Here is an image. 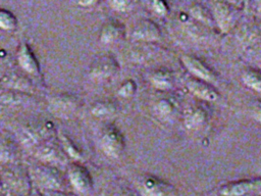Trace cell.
Instances as JSON below:
<instances>
[{"label": "cell", "mask_w": 261, "mask_h": 196, "mask_svg": "<svg viewBox=\"0 0 261 196\" xmlns=\"http://www.w3.org/2000/svg\"><path fill=\"white\" fill-rule=\"evenodd\" d=\"M55 127L50 120L35 119L23 125L17 134L19 143L27 148H37L54 138Z\"/></svg>", "instance_id": "6da1fadb"}, {"label": "cell", "mask_w": 261, "mask_h": 196, "mask_svg": "<svg viewBox=\"0 0 261 196\" xmlns=\"http://www.w3.org/2000/svg\"><path fill=\"white\" fill-rule=\"evenodd\" d=\"M3 191L9 196H30L31 179L21 166L12 165L0 172Z\"/></svg>", "instance_id": "7a4b0ae2"}, {"label": "cell", "mask_w": 261, "mask_h": 196, "mask_svg": "<svg viewBox=\"0 0 261 196\" xmlns=\"http://www.w3.org/2000/svg\"><path fill=\"white\" fill-rule=\"evenodd\" d=\"M82 106V99L73 93H57L49 97V111L60 118H68L74 115Z\"/></svg>", "instance_id": "3957f363"}, {"label": "cell", "mask_w": 261, "mask_h": 196, "mask_svg": "<svg viewBox=\"0 0 261 196\" xmlns=\"http://www.w3.org/2000/svg\"><path fill=\"white\" fill-rule=\"evenodd\" d=\"M33 175L37 184L48 192L65 190L66 183L63 175L52 164L43 163L37 165L33 169Z\"/></svg>", "instance_id": "277c9868"}, {"label": "cell", "mask_w": 261, "mask_h": 196, "mask_svg": "<svg viewBox=\"0 0 261 196\" xmlns=\"http://www.w3.org/2000/svg\"><path fill=\"white\" fill-rule=\"evenodd\" d=\"M99 143L101 150L110 158H118L125 148L123 134L113 125H109L103 129Z\"/></svg>", "instance_id": "5b68a950"}, {"label": "cell", "mask_w": 261, "mask_h": 196, "mask_svg": "<svg viewBox=\"0 0 261 196\" xmlns=\"http://www.w3.org/2000/svg\"><path fill=\"white\" fill-rule=\"evenodd\" d=\"M137 189L141 196H170L173 191L169 183L149 174L138 178Z\"/></svg>", "instance_id": "8992f818"}, {"label": "cell", "mask_w": 261, "mask_h": 196, "mask_svg": "<svg viewBox=\"0 0 261 196\" xmlns=\"http://www.w3.org/2000/svg\"><path fill=\"white\" fill-rule=\"evenodd\" d=\"M119 70V63L110 54L97 57L89 67V76L92 80L104 82L112 79Z\"/></svg>", "instance_id": "52a82bcc"}, {"label": "cell", "mask_w": 261, "mask_h": 196, "mask_svg": "<svg viewBox=\"0 0 261 196\" xmlns=\"http://www.w3.org/2000/svg\"><path fill=\"white\" fill-rule=\"evenodd\" d=\"M35 154L43 163L48 164L65 162L67 156L60 144V141H57L55 138H52L37 147Z\"/></svg>", "instance_id": "ba28073f"}, {"label": "cell", "mask_w": 261, "mask_h": 196, "mask_svg": "<svg viewBox=\"0 0 261 196\" xmlns=\"http://www.w3.org/2000/svg\"><path fill=\"white\" fill-rule=\"evenodd\" d=\"M261 190V178L243 179L230 181L219 188V193L223 196H247L254 191Z\"/></svg>", "instance_id": "9c48e42d"}, {"label": "cell", "mask_w": 261, "mask_h": 196, "mask_svg": "<svg viewBox=\"0 0 261 196\" xmlns=\"http://www.w3.org/2000/svg\"><path fill=\"white\" fill-rule=\"evenodd\" d=\"M16 59H17L18 65L25 74L31 75L37 79L42 78L40 63H39L33 49L31 48L30 44L27 43L25 41L20 43L18 50H17Z\"/></svg>", "instance_id": "30bf717a"}, {"label": "cell", "mask_w": 261, "mask_h": 196, "mask_svg": "<svg viewBox=\"0 0 261 196\" xmlns=\"http://www.w3.org/2000/svg\"><path fill=\"white\" fill-rule=\"evenodd\" d=\"M32 101L33 96L30 93L13 89H4V91L0 93V112L20 109Z\"/></svg>", "instance_id": "8fae6325"}, {"label": "cell", "mask_w": 261, "mask_h": 196, "mask_svg": "<svg viewBox=\"0 0 261 196\" xmlns=\"http://www.w3.org/2000/svg\"><path fill=\"white\" fill-rule=\"evenodd\" d=\"M68 180L71 186L81 193L92 190L94 182L89 169L81 163H72L68 166Z\"/></svg>", "instance_id": "7c38bea8"}, {"label": "cell", "mask_w": 261, "mask_h": 196, "mask_svg": "<svg viewBox=\"0 0 261 196\" xmlns=\"http://www.w3.org/2000/svg\"><path fill=\"white\" fill-rule=\"evenodd\" d=\"M239 9L233 2H215L213 17L219 28L225 32L229 30L237 20Z\"/></svg>", "instance_id": "4fadbf2b"}, {"label": "cell", "mask_w": 261, "mask_h": 196, "mask_svg": "<svg viewBox=\"0 0 261 196\" xmlns=\"http://www.w3.org/2000/svg\"><path fill=\"white\" fill-rule=\"evenodd\" d=\"M130 37L135 41L151 43L160 39L161 31L153 20L142 19L134 27Z\"/></svg>", "instance_id": "5bb4252c"}, {"label": "cell", "mask_w": 261, "mask_h": 196, "mask_svg": "<svg viewBox=\"0 0 261 196\" xmlns=\"http://www.w3.org/2000/svg\"><path fill=\"white\" fill-rule=\"evenodd\" d=\"M125 36V27L118 20L106 21L99 34V41L103 45H113L120 42Z\"/></svg>", "instance_id": "9a60e30c"}, {"label": "cell", "mask_w": 261, "mask_h": 196, "mask_svg": "<svg viewBox=\"0 0 261 196\" xmlns=\"http://www.w3.org/2000/svg\"><path fill=\"white\" fill-rule=\"evenodd\" d=\"M181 61L186 68L197 79L203 80L205 82H212L216 79L215 72L200 58L192 55H184L181 57Z\"/></svg>", "instance_id": "2e32d148"}, {"label": "cell", "mask_w": 261, "mask_h": 196, "mask_svg": "<svg viewBox=\"0 0 261 196\" xmlns=\"http://www.w3.org/2000/svg\"><path fill=\"white\" fill-rule=\"evenodd\" d=\"M188 89L197 97L206 101H215L218 98L217 91L203 80L193 78L187 81Z\"/></svg>", "instance_id": "e0dca14e"}, {"label": "cell", "mask_w": 261, "mask_h": 196, "mask_svg": "<svg viewBox=\"0 0 261 196\" xmlns=\"http://www.w3.org/2000/svg\"><path fill=\"white\" fill-rule=\"evenodd\" d=\"M207 120V112L200 105H193L186 109L184 124L188 130H198Z\"/></svg>", "instance_id": "ac0fdd59"}, {"label": "cell", "mask_w": 261, "mask_h": 196, "mask_svg": "<svg viewBox=\"0 0 261 196\" xmlns=\"http://www.w3.org/2000/svg\"><path fill=\"white\" fill-rule=\"evenodd\" d=\"M19 156L17 143L10 137L0 136V163H13Z\"/></svg>", "instance_id": "d6986e66"}, {"label": "cell", "mask_w": 261, "mask_h": 196, "mask_svg": "<svg viewBox=\"0 0 261 196\" xmlns=\"http://www.w3.org/2000/svg\"><path fill=\"white\" fill-rule=\"evenodd\" d=\"M1 81H3L2 84L5 89H13L29 93V90H32L34 88V84L32 83V81L23 74H7Z\"/></svg>", "instance_id": "ffe728a7"}, {"label": "cell", "mask_w": 261, "mask_h": 196, "mask_svg": "<svg viewBox=\"0 0 261 196\" xmlns=\"http://www.w3.org/2000/svg\"><path fill=\"white\" fill-rule=\"evenodd\" d=\"M118 103L113 100H98L91 105L90 111L93 116L105 119L115 115L118 111Z\"/></svg>", "instance_id": "44dd1931"}, {"label": "cell", "mask_w": 261, "mask_h": 196, "mask_svg": "<svg viewBox=\"0 0 261 196\" xmlns=\"http://www.w3.org/2000/svg\"><path fill=\"white\" fill-rule=\"evenodd\" d=\"M151 84L158 90H168L173 85L172 72L166 68H160L155 70L151 75Z\"/></svg>", "instance_id": "7402d4cb"}, {"label": "cell", "mask_w": 261, "mask_h": 196, "mask_svg": "<svg viewBox=\"0 0 261 196\" xmlns=\"http://www.w3.org/2000/svg\"><path fill=\"white\" fill-rule=\"evenodd\" d=\"M175 110L174 102L169 98H161L157 100L153 106L154 114L160 119L169 118Z\"/></svg>", "instance_id": "603a6c76"}, {"label": "cell", "mask_w": 261, "mask_h": 196, "mask_svg": "<svg viewBox=\"0 0 261 196\" xmlns=\"http://www.w3.org/2000/svg\"><path fill=\"white\" fill-rule=\"evenodd\" d=\"M243 82L249 88L261 92V71L255 68H247L242 75Z\"/></svg>", "instance_id": "cb8c5ba5"}, {"label": "cell", "mask_w": 261, "mask_h": 196, "mask_svg": "<svg viewBox=\"0 0 261 196\" xmlns=\"http://www.w3.org/2000/svg\"><path fill=\"white\" fill-rule=\"evenodd\" d=\"M60 144L67 156H69L72 159L80 160L83 158V153L81 149L72 142V140L65 134H61L59 136Z\"/></svg>", "instance_id": "d4e9b609"}, {"label": "cell", "mask_w": 261, "mask_h": 196, "mask_svg": "<svg viewBox=\"0 0 261 196\" xmlns=\"http://www.w3.org/2000/svg\"><path fill=\"white\" fill-rule=\"evenodd\" d=\"M154 53V47L148 45V43L140 44L134 47L130 51V59L135 62H144L149 59Z\"/></svg>", "instance_id": "484cf974"}, {"label": "cell", "mask_w": 261, "mask_h": 196, "mask_svg": "<svg viewBox=\"0 0 261 196\" xmlns=\"http://www.w3.org/2000/svg\"><path fill=\"white\" fill-rule=\"evenodd\" d=\"M16 27V16L11 11L4 8H0V29L4 31H14Z\"/></svg>", "instance_id": "4316f807"}, {"label": "cell", "mask_w": 261, "mask_h": 196, "mask_svg": "<svg viewBox=\"0 0 261 196\" xmlns=\"http://www.w3.org/2000/svg\"><path fill=\"white\" fill-rule=\"evenodd\" d=\"M191 14L198 20L205 22L207 24H211V22L214 18L212 13H210L205 7H203L200 4H196L191 8Z\"/></svg>", "instance_id": "83f0119b"}, {"label": "cell", "mask_w": 261, "mask_h": 196, "mask_svg": "<svg viewBox=\"0 0 261 196\" xmlns=\"http://www.w3.org/2000/svg\"><path fill=\"white\" fill-rule=\"evenodd\" d=\"M137 84L134 80H125L117 89L118 96L122 98H130L136 94Z\"/></svg>", "instance_id": "f1b7e54d"}, {"label": "cell", "mask_w": 261, "mask_h": 196, "mask_svg": "<svg viewBox=\"0 0 261 196\" xmlns=\"http://www.w3.org/2000/svg\"><path fill=\"white\" fill-rule=\"evenodd\" d=\"M10 64V57L8 53L0 48V81L7 75Z\"/></svg>", "instance_id": "f546056e"}, {"label": "cell", "mask_w": 261, "mask_h": 196, "mask_svg": "<svg viewBox=\"0 0 261 196\" xmlns=\"http://www.w3.org/2000/svg\"><path fill=\"white\" fill-rule=\"evenodd\" d=\"M109 5L112 7V9L116 11H126L127 9H129L132 2L125 0H114L109 2Z\"/></svg>", "instance_id": "4dcf8cb0"}, {"label": "cell", "mask_w": 261, "mask_h": 196, "mask_svg": "<svg viewBox=\"0 0 261 196\" xmlns=\"http://www.w3.org/2000/svg\"><path fill=\"white\" fill-rule=\"evenodd\" d=\"M152 8L157 14H160V15H164L168 11V6L163 1H153Z\"/></svg>", "instance_id": "1f68e13d"}, {"label": "cell", "mask_w": 261, "mask_h": 196, "mask_svg": "<svg viewBox=\"0 0 261 196\" xmlns=\"http://www.w3.org/2000/svg\"><path fill=\"white\" fill-rule=\"evenodd\" d=\"M251 111H252V115L253 117L261 122V100H257L253 103L252 105V108H251Z\"/></svg>", "instance_id": "d6a6232c"}, {"label": "cell", "mask_w": 261, "mask_h": 196, "mask_svg": "<svg viewBox=\"0 0 261 196\" xmlns=\"http://www.w3.org/2000/svg\"><path fill=\"white\" fill-rule=\"evenodd\" d=\"M112 196H137L136 193L134 191H132L130 189L127 188H122L117 190L116 192L113 193Z\"/></svg>", "instance_id": "836d02e7"}, {"label": "cell", "mask_w": 261, "mask_h": 196, "mask_svg": "<svg viewBox=\"0 0 261 196\" xmlns=\"http://www.w3.org/2000/svg\"><path fill=\"white\" fill-rule=\"evenodd\" d=\"M48 196H67L64 191H49Z\"/></svg>", "instance_id": "e575fe53"}, {"label": "cell", "mask_w": 261, "mask_h": 196, "mask_svg": "<svg viewBox=\"0 0 261 196\" xmlns=\"http://www.w3.org/2000/svg\"><path fill=\"white\" fill-rule=\"evenodd\" d=\"M97 2L96 1H82V2H79L77 4L79 5H83V6H90V5H95Z\"/></svg>", "instance_id": "d590c367"}, {"label": "cell", "mask_w": 261, "mask_h": 196, "mask_svg": "<svg viewBox=\"0 0 261 196\" xmlns=\"http://www.w3.org/2000/svg\"><path fill=\"white\" fill-rule=\"evenodd\" d=\"M257 10L261 13V2H258V3H257Z\"/></svg>", "instance_id": "8d00e7d4"}, {"label": "cell", "mask_w": 261, "mask_h": 196, "mask_svg": "<svg viewBox=\"0 0 261 196\" xmlns=\"http://www.w3.org/2000/svg\"><path fill=\"white\" fill-rule=\"evenodd\" d=\"M3 191V187H2V181H1V176H0V192Z\"/></svg>", "instance_id": "74e56055"}, {"label": "cell", "mask_w": 261, "mask_h": 196, "mask_svg": "<svg viewBox=\"0 0 261 196\" xmlns=\"http://www.w3.org/2000/svg\"><path fill=\"white\" fill-rule=\"evenodd\" d=\"M247 196H250V194H249V195H247ZM255 196H261V195H260V194H258V195H255Z\"/></svg>", "instance_id": "f35d334b"}, {"label": "cell", "mask_w": 261, "mask_h": 196, "mask_svg": "<svg viewBox=\"0 0 261 196\" xmlns=\"http://www.w3.org/2000/svg\"><path fill=\"white\" fill-rule=\"evenodd\" d=\"M259 194H260V195H261V190H260V191H259Z\"/></svg>", "instance_id": "ab89813d"}]
</instances>
